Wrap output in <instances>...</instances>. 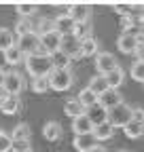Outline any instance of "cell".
I'll use <instances>...</instances> for the list:
<instances>
[{"label":"cell","mask_w":144,"mask_h":152,"mask_svg":"<svg viewBox=\"0 0 144 152\" xmlns=\"http://www.w3.org/2000/svg\"><path fill=\"white\" fill-rule=\"evenodd\" d=\"M24 64H26L28 74L32 76V78H47L49 72L53 70L51 57L45 55V53H34V55L24 57Z\"/></svg>","instance_id":"6da1fadb"},{"label":"cell","mask_w":144,"mask_h":152,"mask_svg":"<svg viewBox=\"0 0 144 152\" xmlns=\"http://www.w3.org/2000/svg\"><path fill=\"white\" fill-rule=\"evenodd\" d=\"M132 114H134V110H132L127 104H125V102H121V104H117L115 108L106 110V123L110 125L112 129L125 127V125L132 121Z\"/></svg>","instance_id":"7a4b0ae2"},{"label":"cell","mask_w":144,"mask_h":152,"mask_svg":"<svg viewBox=\"0 0 144 152\" xmlns=\"http://www.w3.org/2000/svg\"><path fill=\"white\" fill-rule=\"evenodd\" d=\"M49 80V89L53 91H68L72 87V83H74V76H72L70 70H55L53 68L47 76Z\"/></svg>","instance_id":"3957f363"},{"label":"cell","mask_w":144,"mask_h":152,"mask_svg":"<svg viewBox=\"0 0 144 152\" xmlns=\"http://www.w3.org/2000/svg\"><path fill=\"white\" fill-rule=\"evenodd\" d=\"M15 47L21 51L24 57L28 55H34V53H40V38L36 32H30L26 36H19V38H15Z\"/></svg>","instance_id":"277c9868"},{"label":"cell","mask_w":144,"mask_h":152,"mask_svg":"<svg viewBox=\"0 0 144 152\" xmlns=\"http://www.w3.org/2000/svg\"><path fill=\"white\" fill-rule=\"evenodd\" d=\"M0 89L4 91V95H19L24 91V78H21V74L19 72H7Z\"/></svg>","instance_id":"5b68a950"},{"label":"cell","mask_w":144,"mask_h":152,"mask_svg":"<svg viewBox=\"0 0 144 152\" xmlns=\"http://www.w3.org/2000/svg\"><path fill=\"white\" fill-rule=\"evenodd\" d=\"M40 38V53H45V55H55L57 51H60V40H62V36L55 32V30H51V32H47V34H43V36H38Z\"/></svg>","instance_id":"8992f818"},{"label":"cell","mask_w":144,"mask_h":152,"mask_svg":"<svg viewBox=\"0 0 144 152\" xmlns=\"http://www.w3.org/2000/svg\"><path fill=\"white\" fill-rule=\"evenodd\" d=\"M60 53L66 55L68 59H72V57H81V40H79L74 34L62 36V40H60Z\"/></svg>","instance_id":"52a82bcc"},{"label":"cell","mask_w":144,"mask_h":152,"mask_svg":"<svg viewBox=\"0 0 144 152\" xmlns=\"http://www.w3.org/2000/svg\"><path fill=\"white\" fill-rule=\"evenodd\" d=\"M117 66H119V64H117V57H115L112 53L102 51V53L96 55V70H98L100 76H106L108 72H112Z\"/></svg>","instance_id":"ba28073f"},{"label":"cell","mask_w":144,"mask_h":152,"mask_svg":"<svg viewBox=\"0 0 144 152\" xmlns=\"http://www.w3.org/2000/svg\"><path fill=\"white\" fill-rule=\"evenodd\" d=\"M68 17L74 23H89V17H91V7L85 2H74L68 9Z\"/></svg>","instance_id":"9c48e42d"},{"label":"cell","mask_w":144,"mask_h":152,"mask_svg":"<svg viewBox=\"0 0 144 152\" xmlns=\"http://www.w3.org/2000/svg\"><path fill=\"white\" fill-rule=\"evenodd\" d=\"M117 47H119L121 53H127V55L129 53H136L142 47V38H138V36H134L129 32H123L119 36V40H117Z\"/></svg>","instance_id":"30bf717a"},{"label":"cell","mask_w":144,"mask_h":152,"mask_svg":"<svg viewBox=\"0 0 144 152\" xmlns=\"http://www.w3.org/2000/svg\"><path fill=\"white\" fill-rule=\"evenodd\" d=\"M72 146H74L76 152H91L96 146H98V140L91 133H85V135H74V140H72Z\"/></svg>","instance_id":"8fae6325"},{"label":"cell","mask_w":144,"mask_h":152,"mask_svg":"<svg viewBox=\"0 0 144 152\" xmlns=\"http://www.w3.org/2000/svg\"><path fill=\"white\" fill-rule=\"evenodd\" d=\"M21 110V99L19 95H4L2 99H0V112L7 114V116H13Z\"/></svg>","instance_id":"7c38bea8"},{"label":"cell","mask_w":144,"mask_h":152,"mask_svg":"<svg viewBox=\"0 0 144 152\" xmlns=\"http://www.w3.org/2000/svg\"><path fill=\"white\" fill-rule=\"evenodd\" d=\"M123 102V95L117 91V89H106L100 97H98V104L104 108V110H110V108H115L117 104H121Z\"/></svg>","instance_id":"4fadbf2b"},{"label":"cell","mask_w":144,"mask_h":152,"mask_svg":"<svg viewBox=\"0 0 144 152\" xmlns=\"http://www.w3.org/2000/svg\"><path fill=\"white\" fill-rule=\"evenodd\" d=\"M74 21L68 17V15H57L55 19H53V30H55L60 36H70L74 34Z\"/></svg>","instance_id":"5bb4252c"},{"label":"cell","mask_w":144,"mask_h":152,"mask_svg":"<svg viewBox=\"0 0 144 152\" xmlns=\"http://www.w3.org/2000/svg\"><path fill=\"white\" fill-rule=\"evenodd\" d=\"M83 114L89 118V123H91L93 127H98V125L106 123V110H104L100 104H93V106L85 108V112H83Z\"/></svg>","instance_id":"9a60e30c"},{"label":"cell","mask_w":144,"mask_h":152,"mask_svg":"<svg viewBox=\"0 0 144 152\" xmlns=\"http://www.w3.org/2000/svg\"><path fill=\"white\" fill-rule=\"evenodd\" d=\"M72 131H74V135H85V133L93 131V125L89 123L85 114H79L76 118H72Z\"/></svg>","instance_id":"2e32d148"},{"label":"cell","mask_w":144,"mask_h":152,"mask_svg":"<svg viewBox=\"0 0 144 152\" xmlns=\"http://www.w3.org/2000/svg\"><path fill=\"white\" fill-rule=\"evenodd\" d=\"M104 80H106L108 89H117V91H119V87H121V85H123V80H125V70L117 66L112 72H108V74L104 76Z\"/></svg>","instance_id":"e0dca14e"},{"label":"cell","mask_w":144,"mask_h":152,"mask_svg":"<svg viewBox=\"0 0 144 152\" xmlns=\"http://www.w3.org/2000/svg\"><path fill=\"white\" fill-rule=\"evenodd\" d=\"M100 53V42L96 40L93 36H87L81 40V57H91Z\"/></svg>","instance_id":"ac0fdd59"},{"label":"cell","mask_w":144,"mask_h":152,"mask_svg":"<svg viewBox=\"0 0 144 152\" xmlns=\"http://www.w3.org/2000/svg\"><path fill=\"white\" fill-rule=\"evenodd\" d=\"M123 131H125V135H127L129 140H138L142 135V131H144V125H142L140 118H132L127 125L123 127Z\"/></svg>","instance_id":"d6986e66"},{"label":"cell","mask_w":144,"mask_h":152,"mask_svg":"<svg viewBox=\"0 0 144 152\" xmlns=\"http://www.w3.org/2000/svg\"><path fill=\"white\" fill-rule=\"evenodd\" d=\"M43 135H45V140H49V142H57V140L62 137V125L55 123V121L47 123V125L43 127Z\"/></svg>","instance_id":"ffe728a7"},{"label":"cell","mask_w":144,"mask_h":152,"mask_svg":"<svg viewBox=\"0 0 144 152\" xmlns=\"http://www.w3.org/2000/svg\"><path fill=\"white\" fill-rule=\"evenodd\" d=\"M30 137H32V131H30V125H26V123H19L11 131V142H21V140L30 142Z\"/></svg>","instance_id":"44dd1931"},{"label":"cell","mask_w":144,"mask_h":152,"mask_svg":"<svg viewBox=\"0 0 144 152\" xmlns=\"http://www.w3.org/2000/svg\"><path fill=\"white\" fill-rule=\"evenodd\" d=\"M11 47H15V34H13V30L0 28V53H4Z\"/></svg>","instance_id":"7402d4cb"},{"label":"cell","mask_w":144,"mask_h":152,"mask_svg":"<svg viewBox=\"0 0 144 152\" xmlns=\"http://www.w3.org/2000/svg\"><path fill=\"white\" fill-rule=\"evenodd\" d=\"M93 135H96V140H98V144H100V142L110 140V137L115 135V129H112L110 125H108V123H102V125L93 127Z\"/></svg>","instance_id":"603a6c76"},{"label":"cell","mask_w":144,"mask_h":152,"mask_svg":"<svg viewBox=\"0 0 144 152\" xmlns=\"http://www.w3.org/2000/svg\"><path fill=\"white\" fill-rule=\"evenodd\" d=\"M89 91H91L96 97H100V95L108 89V85H106V80H104V76H100V74H96L91 80H89V87H87Z\"/></svg>","instance_id":"cb8c5ba5"},{"label":"cell","mask_w":144,"mask_h":152,"mask_svg":"<svg viewBox=\"0 0 144 152\" xmlns=\"http://www.w3.org/2000/svg\"><path fill=\"white\" fill-rule=\"evenodd\" d=\"M4 61L9 64V66H17V64H24V55H21V51L17 49V47H11V49H7L4 53Z\"/></svg>","instance_id":"d4e9b609"},{"label":"cell","mask_w":144,"mask_h":152,"mask_svg":"<svg viewBox=\"0 0 144 152\" xmlns=\"http://www.w3.org/2000/svg\"><path fill=\"white\" fill-rule=\"evenodd\" d=\"M76 102L83 106V110L85 108H89V106H93V104H98V97L89 91V89H83L81 93H79V97H76Z\"/></svg>","instance_id":"484cf974"},{"label":"cell","mask_w":144,"mask_h":152,"mask_svg":"<svg viewBox=\"0 0 144 152\" xmlns=\"http://www.w3.org/2000/svg\"><path fill=\"white\" fill-rule=\"evenodd\" d=\"M64 112L68 114L70 118H76L79 114H83L85 110H83V106H81V104H79L76 99H68V102L64 104Z\"/></svg>","instance_id":"4316f807"},{"label":"cell","mask_w":144,"mask_h":152,"mask_svg":"<svg viewBox=\"0 0 144 152\" xmlns=\"http://www.w3.org/2000/svg\"><path fill=\"white\" fill-rule=\"evenodd\" d=\"M30 32H34V26H32V21L30 19H19V21L15 23V32L13 34H17V38L19 36H26V34H30Z\"/></svg>","instance_id":"83f0119b"},{"label":"cell","mask_w":144,"mask_h":152,"mask_svg":"<svg viewBox=\"0 0 144 152\" xmlns=\"http://www.w3.org/2000/svg\"><path fill=\"white\" fill-rule=\"evenodd\" d=\"M129 76H132L136 83H142V80H144V64H142V59H136V61L132 64Z\"/></svg>","instance_id":"f1b7e54d"},{"label":"cell","mask_w":144,"mask_h":152,"mask_svg":"<svg viewBox=\"0 0 144 152\" xmlns=\"http://www.w3.org/2000/svg\"><path fill=\"white\" fill-rule=\"evenodd\" d=\"M15 9H17V13H19L24 19H28L30 15L36 13V4H32V2H19V4H15Z\"/></svg>","instance_id":"f546056e"},{"label":"cell","mask_w":144,"mask_h":152,"mask_svg":"<svg viewBox=\"0 0 144 152\" xmlns=\"http://www.w3.org/2000/svg\"><path fill=\"white\" fill-rule=\"evenodd\" d=\"M112 9H115L119 15H123V17H134V4H127V2H115Z\"/></svg>","instance_id":"4dcf8cb0"},{"label":"cell","mask_w":144,"mask_h":152,"mask_svg":"<svg viewBox=\"0 0 144 152\" xmlns=\"http://www.w3.org/2000/svg\"><path fill=\"white\" fill-rule=\"evenodd\" d=\"M32 89H34L36 93H47V91H49V80H47V78H34Z\"/></svg>","instance_id":"1f68e13d"},{"label":"cell","mask_w":144,"mask_h":152,"mask_svg":"<svg viewBox=\"0 0 144 152\" xmlns=\"http://www.w3.org/2000/svg\"><path fill=\"white\" fill-rule=\"evenodd\" d=\"M9 150H11V135L0 129V152H9Z\"/></svg>","instance_id":"d6a6232c"},{"label":"cell","mask_w":144,"mask_h":152,"mask_svg":"<svg viewBox=\"0 0 144 152\" xmlns=\"http://www.w3.org/2000/svg\"><path fill=\"white\" fill-rule=\"evenodd\" d=\"M32 146H30V142H26V140H21V142H11V150L13 152H26V150H30Z\"/></svg>","instance_id":"836d02e7"},{"label":"cell","mask_w":144,"mask_h":152,"mask_svg":"<svg viewBox=\"0 0 144 152\" xmlns=\"http://www.w3.org/2000/svg\"><path fill=\"white\" fill-rule=\"evenodd\" d=\"M51 30H53V21H51V19H43V21L38 23V32H36V34L43 36V34H47V32H51Z\"/></svg>","instance_id":"e575fe53"},{"label":"cell","mask_w":144,"mask_h":152,"mask_svg":"<svg viewBox=\"0 0 144 152\" xmlns=\"http://www.w3.org/2000/svg\"><path fill=\"white\" fill-rule=\"evenodd\" d=\"M91 152H108V150H106V148H102V146H96Z\"/></svg>","instance_id":"d590c367"},{"label":"cell","mask_w":144,"mask_h":152,"mask_svg":"<svg viewBox=\"0 0 144 152\" xmlns=\"http://www.w3.org/2000/svg\"><path fill=\"white\" fill-rule=\"evenodd\" d=\"M4 74H7V72H4L2 68H0V87H2V80H4Z\"/></svg>","instance_id":"8d00e7d4"},{"label":"cell","mask_w":144,"mask_h":152,"mask_svg":"<svg viewBox=\"0 0 144 152\" xmlns=\"http://www.w3.org/2000/svg\"><path fill=\"white\" fill-rule=\"evenodd\" d=\"M26 152H36V150H34V148H30V150H26Z\"/></svg>","instance_id":"74e56055"},{"label":"cell","mask_w":144,"mask_h":152,"mask_svg":"<svg viewBox=\"0 0 144 152\" xmlns=\"http://www.w3.org/2000/svg\"><path fill=\"white\" fill-rule=\"evenodd\" d=\"M119 152H129V150H119Z\"/></svg>","instance_id":"f35d334b"}]
</instances>
